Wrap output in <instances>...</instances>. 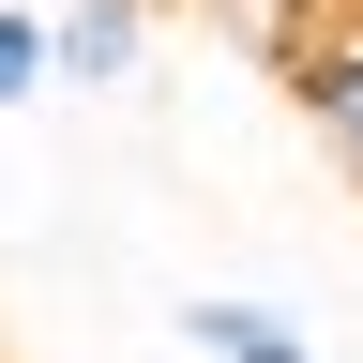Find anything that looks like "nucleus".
<instances>
[{
  "instance_id": "obj_1",
  "label": "nucleus",
  "mask_w": 363,
  "mask_h": 363,
  "mask_svg": "<svg viewBox=\"0 0 363 363\" xmlns=\"http://www.w3.org/2000/svg\"><path fill=\"white\" fill-rule=\"evenodd\" d=\"M272 76L303 91V121H318V152H333V167L363 182V0H348V16H318V30H303V45H288Z\"/></svg>"
},
{
  "instance_id": "obj_2",
  "label": "nucleus",
  "mask_w": 363,
  "mask_h": 363,
  "mask_svg": "<svg viewBox=\"0 0 363 363\" xmlns=\"http://www.w3.org/2000/svg\"><path fill=\"white\" fill-rule=\"evenodd\" d=\"M45 61H61V91H121L152 61V0H61L45 16Z\"/></svg>"
},
{
  "instance_id": "obj_3",
  "label": "nucleus",
  "mask_w": 363,
  "mask_h": 363,
  "mask_svg": "<svg viewBox=\"0 0 363 363\" xmlns=\"http://www.w3.org/2000/svg\"><path fill=\"white\" fill-rule=\"evenodd\" d=\"M182 348H197V363H318V333L288 303H257V288H197V303H182Z\"/></svg>"
},
{
  "instance_id": "obj_4",
  "label": "nucleus",
  "mask_w": 363,
  "mask_h": 363,
  "mask_svg": "<svg viewBox=\"0 0 363 363\" xmlns=\"http://www.w3.org/2000/svg\"><path fill=\"white\" fill-rule=\"evenodd\" d=\"M30 91H61V61H45V16H30V0H0V121H16Z\"/></svg>"
}]
</instances>
